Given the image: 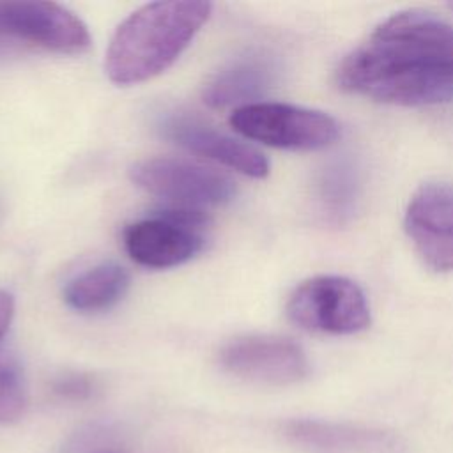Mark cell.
I'll use <instances>...</instances> for the list:
<instances>
[{"label":"cell","instance_id":"3957f363","mask_svg":"<svg viewBox=\"0 0 453 453\" xmlns=\"http://www.w3.org/2000/svg\"><path fill=\"white\" fill-rule=\"evenodd\" d=\"M288 319L301 329L345 336L365 331L372 322L363 288L336 274H322L303 281L287 303Z\"/></svg>","mask_w":453,"mask_h":453},{"label":"cell","instance_id":"5b68a950","mask_svg":"<svg viewBox=\"0 0 453 453\" xmlns=\"http://www.w3.org/2000/svg\"><path fill=\"white\" fill-rule=\"evenodd\" d=\"M129 175L136 186L170 205L218 207L235 196V184L228 175L188 159H142L131 166Z\"/></svg>","mask_w":453,"mask_h":453},{"label":"cell","instance_id":"52a82bcc","mask_svg":"<svg viewBox=\"0 0 453 453\" xmlns=\"http://www.w3.org/2000/svg\"><path fill=\"white\" fill-rule=\"evenodd\" d=\"M0 35L60 53H81L90 46L85 23L55 2H0Z\"/></svg>","mask_w":453,"mask_h":453},{"label":"cell","instance_id":"9c48e42d","mask_svg":"<svg viewBox=\"0 0 453 453\" xmlns=\"http://www.w3.org/2000/svg\"><path fill=\"white\" fill-rule=\"evenodd\" d=\"M157 131L175 145L218 161L248 177L264 179L269 173V161L257 147L218 131L195 115L180 111L166 113L159 119Z\"/></svg>","mask_w":453,"mask_h":453},{"label":"cell","instance_id":"8992f818","mask_svg":"<svg viewBox=\"0 0 453 453\" xmlns=\"http://www.w3.org/2000/svg\"><path fill=\"white\" fill-rule=\"evenodd\" d=\"M403 226L425 265L435 273L453 271V184L419 186L407 203Z\"/></svg>","mask_w":453,"mask_h":453},{"label":"cell","instance_id":"277c9868","mask_svg":"<svg viewBox=\"0 0 453 453\" xmlns=\"http://www.w3.org/2000/svg\"><path fill=\"white\" fill-rule=\"evenodd\" d=\"M230 126L248 140L285 150H319L340 134L329 113L288 103L258 101L235 108Z\"/></svg>","mask_w":453,"mask_h":453},{"label":"cell","instance_id":"ba28073f","mask_svg":"<svg viewBox=\"0 0 453 453\" xmlns=\"http://www.w3.org/2000/svg\"><path fill=\"white\" fill-rule=\"evenodd\" d=\"M219 357L230 373L258 384L287 386L303 380L310 372L304 350L285 336L237 338L221 350Z\"/></svg>","mask_w":453,"mask_h":453},{"label":"cell","instance_id":"ac0fdd59","mask_svg":"<svg viewBox=\"0 0 453 453\" xmlns=\"http://www.w3.org/2000/svg\"><path fill=\"white\" fill-rule=\"evenodd\" d=\"M19 51V46H18V41L16 39H11V37H2L0 35V62L5 60L7 57H12Z\"/></svg>","mask_w":453,"mask_h":453},{"label":"cell","instance_id":"9a60e30c","mask_svg":"<svg viewBox=\"0 0 453 453\" xmlns=\"http://www.w3.org/2000/svg\"><path fill=\"white\" fill-rule=\"evenodd\" d=\"M27 405L23 370L14 356L0 352V423L18 419Z\"/></svg>","mask_w":453,"mask_h":453},{"label":"cell","instance_id":"2e32d148","mask_svg":"<svg viewBox=\"0 0 453 453\" xmlns=\"http://www.w3.org/2000/svg\"><path fill=\"white\" fill-rule=\"evenodd\" d=\"M53 389L58 396L67 400H83L90 396L94 384L87 375L81 373H67L55 380Z\"/></svg>","mask_w":453,"mask_h":453},{"label":"cell","instance_id":"7c38bea8","mask_svg":"<svg viewBox=\"0 0 453 453\" xmlns=\"http://www.w3.org/2000/svg\"><path fill=\"white\" fill-rule=\"evenodd\" d=\"M276 73L274 60L264 53L237 57L207 81L203 101L212 108L255 104L274 85Z\"/></svg>","mask_w":453,"mask_h":453},{"label":"cell","instance_id":"30bf717a","mask_svg":"<svg viewBox=\"0 0 453 453\" xmlns=\"http://www.w3.org/2000/svg\"><path fill=\"white\" fill-rule=\"evenodd\" d=\"M127 255L140 265L168 269L186 264L203 248V235L166 211H154L149 218L129 223L122 234Z\"/></svg>","mask_w":453,"mask_h":453},{"label":"cell","instance_id":"8fae6325","mask_svg":"<svg viewBox=\"0 0 453 453\" xmlns=\"http://www.w3.org/2000/svg\"><path fill=\"white\" fill-rule=\"evenodd\" d=\"M283 434L294 444L326 453H403V441L388 430L320 419H292Z\"/></svg>","mask_w":453,"mask_h":453},{"label":"cell","instance_id":"6da1fadb","mask_svg":"<svg viewBox=\"0 0 453 453\" xmlns=\"http://www.w3.org/2000/svg\"><path fill=\"white\" fill-rule=\"evenodd\" d=\"M342 90L398 106L453 101V25L432 12L398 11L336 69Z\"/></svg>","mask_w":453,"mask_h":453},{"label":"cell","instance_id":"e0dca14e","mask_svg":"<svg viewBox=\"0 0 453 453\" xmlns=\"http://www.w3.org/2000/svg\"><path fill=\"white\" fill-rule=\"evenodd\" d=\"M12 315H14V299L9 292L0 290V340L9 329Z\"/></svg>","mask_w":453,"mask_h":453},{"label":"cell","instance_id":"4fadbf2b","mask_svg":"<svg viewBox=\"0 0 453 453\" xmlns=\"http://www.w3.org/2000/svg\"><path fill=\"white\" fill-rule=\"evenodd\" d=\"M127 288V271L119 264L104 262L88 267L69 280L64 288V301L76 311H103L117 304Z\"/></svg>","mask_w":453,"mask_h":453},{"label":"cell","instance_id":"d6986e66","mask_svg":"<svg viewBox=\"0 0 453 453\" xmlns=\"http://www.w3.org/2000/svg\"><path fill=\"white\" fill-rule=\"evenodd\" d=\"M99 453H117V451H99Z\"/></svg>","mask_w":453,"mask_h":453},{"label":"cell","instance_id":"ffe728a7","mask_svg":"<svg viewBox=\"0 0 453 453\" xmlns=\"http://www.w3.org/2000/svg\"><path fill=\"white\" fill-rule=\"evenodd\" d=\"M449 9H453V4H449Z\"/></svg>","mask_w":453,"mask_h":453},{"label":"cell","instance_id":"7a4b0ae2","mask_svg":"<svg viewBox=\"0 0 453 453\" xmlns=\"http://www.w3.org/2000/svg\"><path fill=\"white\" fill-rule=\"evenodd\" d=\"M212 5L200 0L145 4L115 30L104 71L115 85H136L165 73L207 23Z\"/></svg>","mask_w":453,"mask_h":453},{"label":"cell","instance_id":"5bb4252c","mask_svg":"<svg viewBox=\"0 0 453 453\" xmlns=\"http://www.w3.org/2000/svg\"><path fill=\"white\" fill-rule=\"evenodd\" d=\"M357 196V179L347 161H334L319 179V200L324 211L336 221L349 218Z\"/></svg>","mask_w":453,"mask_h":453}]
</instances>
